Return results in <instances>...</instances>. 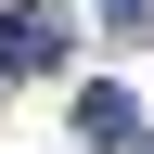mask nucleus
<instances>
[{
  "instance_id": "obj_1",
  "label": "nucleus",
  "mask_w": 154,
  "mask_h": 154,
  "mask_svg": "<svg viewBox=\"0 0 154 154\" xmlns=\"http://www.w3.org/2000/svg\"><path fill=\"white\" fill-rule=\"evenodd\" d=\"M64 51H77V26L51 0H13L0 13V77H64Z\"/></svg>"
},
{
  "instance_id": "obj_2",
  "label": "nucleus",
  "mask_w": 154,
  "mask_h": 154,
  "mask_svg": "<svg viewBox=\"0 0 154 154\" xmlns=\"http://www.w3.org/2000/svg\"><path fill=\"white\" fill-rule=\"evenodd\" d=\"M77 141L90 154H128L141 141V103H128V90H77Z\"/></svg>"
},
{
  "instance_id": "obj_3",
  "label": "nucleus",
  "mask_w": 154,
  "mask_h": 154,
  "mask_svg": "<svg viewBox=\"0 0 154 154\" xmlns=\"http://www.w3.org/2000/svg\"><path fill=\"white\" fill-rule=\"evenodd\" d=\"M103 38H154V0H103Z\"/></svg>"
},
{
  "instance_id": "obj_4",
  "label": "nucleus",
  "mask_w": 154,
  "mask_h": 154,
  "mask_svg": "<svg viewBox=\"0 0 154 154\" xmlns=\"http://www.w3.org/2000/svg\"><path fill=\"white\" fill-rule=\"evenodd\" d=\"M141 154H154V141H141Z\"/></svg>"
}]
</instances>
